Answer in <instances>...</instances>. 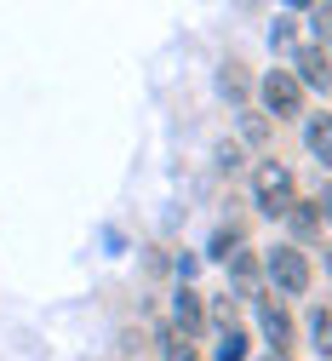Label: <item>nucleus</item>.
<instances>
[{
  "label": "nucleus",
  "instance_id": "nucleus-1",
  "mask_svg": "<svg viewBox=\"0 0 332 361\" xmlns=\"http://www.w3.org/2000/svg\"><path fill=\"white\" fill-rule=\"evenodd\" d=\"M293 201H298V178H293V166L258 161V172H252V207H258L264 218H287Z\"/></svg>",
  "mask_w": 332,
  "mask_h": 361
},
{
  "label": "nucleus",
  "instance_id": "nucleus-17",
  "mask_svg": "<svg viewBox=\"0 0 332 361\" xmlns=\"http://www.w3.org/2000/svg\"><path fill=\"white\" fill-rule=\"evenodd\" d=\"M212 155H218V166H223V172H235V166H241V144H235V138H223Z\"/></svg>",
  "mask_w": 332,
  "mask_h": 361
},
{
  "label": "nucleus",
  "instance_id": "nucleus-10",
  "mask_svg": "<svg viewBox=\"0 0 332 361\" xmlns=\"http://www.w3.org/2000/svg\"><path fill=\"white\" fill-rule=\"evenodd\" d=\"M218 98H229V104H247V98H252V80H247L241 63H223V69H218Z\"/></svg>",
  "mask_w": 332,
  "mask_h": 361
},
{
  "label": "nucleus",
  "instance_id": "nucleus-19",
  "mask_svg": "<svg viewBox=\"0 0 332 361\" xmlns=\"http://www.w3.org/2000/svg\"><path fill=\"white\" fill-rule=\"evenodd\" d=\"M321 264H326V276H332V247H321Z\"/></svg>",
  "mask_w": 332,
  "mask_h": 361
},
{
  "label": "nucleus",
  "instance_id": "nucleus-7",
  "mask_svg": "<svg viewBox=\"0 0 332 361\" xmlns=\"http://www.w3.org/2000/svg\"><path fill=\"white\" fill-rule=\"evenodd\" d=\"M281 224L293 230V247L304 252L309 241H321V224H326V218H321V207H315V201H304V195H298V201H293V212L281 218Z\"/></svg>",
  "mask_w": 332,
  "mask_h": 361
},
{
  "label": "nucleus",
  "instance_id": "nucleus-14",
  "mask_svg": "<svg viewBox=\"0 0 332 361\" xmlns=\"http://www.w3.org/2000/svg\"><path fill=\"white\" fill-rule=\"evenodd\" d=\"M161 361H201V355H195L189 338H178L172 327H161Z\"/></svg>",
  "mask_w": 332,
  "mask_h": 361
},
{
  "label": "nucleus",
  "instance_id": "nucleus-15",
  "mask_svg": "<svg viewBox=\"0 0 332 361\" xmlns=\"http://www.w3.org/2000/svg\"><path fill=\"white\" fill-rule=\"evenodd\" d=\"M241 138H247V144H264V138H269V121H264L258 109H241Z\"/></svg>",
  "mask_w": 332,
  "mask_h": 361
},
{
  "label": "nucleus",
  "instance_id": "nucleus-13",
  "mask_svg": "<svg viewBox=\"0 0 332 361\" xmlns=\"http://www.w3.org/2000/svg\"><path fill=\"white\" fill-rule=\"evenodd\" d=\"M247 327H229V333H218V361H247Z\"/></svg>",
  "mask_w": 332,
  "mask_h": 361
},
{
  "label": "nucleus",
  "instance_id": "nucleus-18",
  "mask_svg": "<svg viewBox=\"0 0 332 361\" xmlns=\"http://www.w3.org/2000/svg\"><path fill=\"white\" fill-rule=\"evenodd\" d=\"M315 207H321V218H326V224H332V184H326V190H321V201H315Z\"/></svg>",
  "mask_w": 332,
  "mask_h": 361
},
{
  "label": "nucleus",
  "instance_id": "nucleus-5",
  "mask_svg": "<svg viewBox=\"0 0 332 361\" xmlns=\"http://www.w3.org/2000/svg\"><path fill=\"white\" fill-rule=\"evenodd\" d=\"M252 310H258V338L269 344V355H287L293 350V315L281 310V298H252Z\"/></svg>",
  "mask_w": 332,
  "mask_h": 361
},
{
  "label": "nucleus",
  "instance_id": "nucleus-9",
  "mask_svg": "<svg viewBox=\"0 0 332 361\" xmlns=\"http://www.w3.org/2000/svg\"><path fill=\"white\" fill-rule=\"evenodd\" d=\"M304 333H309V350H315L321 361H332V304H315V310L304 315Z\"/></svg>",
  "mask_w": 332,
  "mask_h": 361
},
{
  "label": "nucleus",
  "instance_id": "nucleus-4",
  "mask_svg": "<svg viewBox=\"0 0 332 361\" xmlns=\"http://www.w3.org/2000/svg\"><path fill=\"white\" fill-rule=\"evenodd\" d=\"M287 69H293V80L304 86V92H332V58L315 47V40H304V47L287 52Z\"/></svg>",
  "mask_w": 332,
  "mask_h": 361
},
{
  "label": "nucleus",
  "instance_id": "nucleus-20",
  "mask_svg": "<svg viewBox=\"0 0 332 361\" xmlns=\"http://www.w3.org/2000/svg\"><path fill=\"white\" fill-rule=\"evenodd\" d=\"M264 361H287V355H264Z\"/></svg>",
  "mask_w": 332,
  "mask_h": 361
},
{
  "label": "nucleus",
  "instance_id": "nucleus-2",
  "mask_svg": "<svg viewBox=\"0 0 332 361\" xmlns=\"http://www.w3.org/2000/svg\"><path fill=\"white\" fill-rule=\"evenodd\" d=\"M264 281H269V293H281V298H304L309 293V258L293 247V241H281V247H269L264 252Z\"/></svg>",
  "mask_w": 332,
  "mask_h": 361
},
{
  "label": "nucleus",
  "instance_id": "nucleus-3",
  "mask_svg": "<svg viewBox=\"0 0 332 361\" xmlns=\"http://www.w3.org/2000/svg\"><path fill=\"white\" fill-rule=\"evenodd\" d=\"M258 104L269 121H304V86L293 80V69H269L258 80Z\"/></svg>",
  "mask_w": 332,
  "mask_h": 361
},
{
  "label": "nucleus",
  "instance_id": "nucleus-11",
  "mask_svg": "<svg viewBox=\"0 0 332 361\" xmlns=\"http://www.w3.org/2000/svg\"><path fill=\"white\" fill-rule=\"evenodd\" d=\"M235 252H241V230H235V224H218V230L207 235V258L212 264H229Z\"/></svg>",
  "mask_w": 332,
  "mask_h": 361
},
{
  "label": "nucleus",
  "instance_id": "nucleus-12",
  "mask_svg": "<svg viewBox=\"0 0 332 361\" xmlns=\"http://www.w3.org/2000/svg\"><path fill=\"white\" fill-rule=\"evenodd\" d=\"M298 47V12H281L269 23V52H293Z\"/></svg>",
  "mask_w": 332,
  "mask_h": 361
},
{
  "label": "nucleus",
  "instance_id": "nucleus-6",
  "mask_svg": "<svg viewBox=\"0 0 332 361\" xmlns=\"http://www.w3.org/2000/svg\"><path fill=\"white\" fill-rule=\"evenodd\" d=\"M172 333L189 338V344L207 333V298H201L195 287H178V293H172Z\"/></svg>",
  "mask_w": 332,
  "mask_h": 361
},
{
  "label": "nucleus",
  "instance_id": "nucleus-16",
  "mask_svg": "<svg viewBox=\"0 0 332 361\" xmlns=\"http://www.w3.org/2000/svg\"><path fill=\"white\" fill-rule=\"evenodd\" d=\"M172 269H178V287H189V281L201 276V258H195V252H178V258H172Z\"/></svg>",
  "mask_w": 332,
  "mask_h": 361
},
{
  "label": "nucleus",
  "instance_id": "nucleus-8",
  "mask_svg": "<svg viewBox=\"0 0 332 361\" xmlns=\"http://www.w3.org/2000/svg\"><path fill=\"white\" fill-rule=\"evenodd\" d=\"M304 149L332 172V115H304Z\"/></svg>",
  "mask_w": 332,
  "mask_h": 361
}]
</instances>
